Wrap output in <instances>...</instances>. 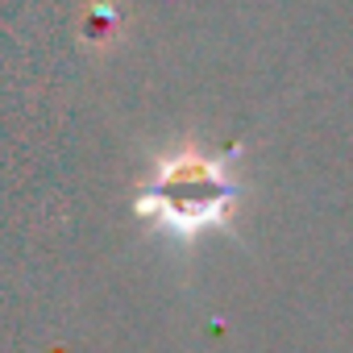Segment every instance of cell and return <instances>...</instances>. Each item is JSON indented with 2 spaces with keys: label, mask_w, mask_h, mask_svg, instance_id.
Returning <instances> with one entry per match:
<instances>
[{
  "label": "cell",
  "mask_w": 353,
  "mask_h": 353,
  "mask_svg": "<svg viewBox=\"0 0 353 353\" xmlns=\"http://www.w3.org/2000/svg\"><path fill=\"white\" fill-rule=\"evenodd\" d=\"M241 196L237 154H204V150H170L154 162V174L137 192V216L154 225L162 237L192 245L196 237L225 229L229 212Z\"/></svg>",
  "instance_id": "1"
}]
</instances>
